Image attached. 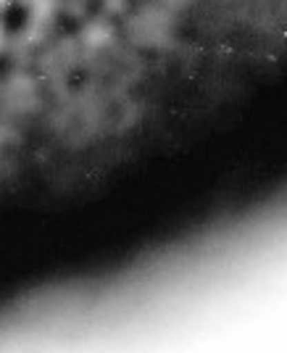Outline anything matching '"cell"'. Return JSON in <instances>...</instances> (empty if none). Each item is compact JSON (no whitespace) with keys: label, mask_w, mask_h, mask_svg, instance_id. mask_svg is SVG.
Wrapping results in <instances>:
<instances>
[{"label":"cell","mask_w":287,"mask_h":353,"mask_svg":"<svg viewBox=\"0 0 287 353\" xmlns=\"http://www.w3.org/2000/svg\"><path fill=\"white\" fill-rule=\"evenodd\" d=\"M0 24L8 34H21L29 27V8L24 3H8L0 14Z\"/></svg>","instance_id":"obj_1"}]
</instances>
